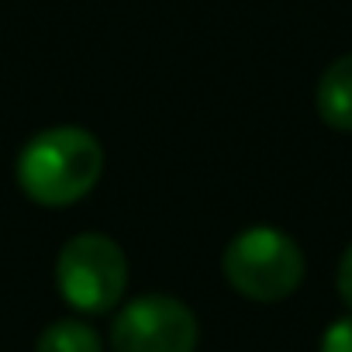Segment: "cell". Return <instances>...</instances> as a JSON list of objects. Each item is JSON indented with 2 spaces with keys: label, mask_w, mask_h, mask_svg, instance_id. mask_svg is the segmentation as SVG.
<instances>
[{
  "label": "cell",
  "mask_w": 352,
  "mask_h": 352,
  "mask_svg": "<svg viewBox=\"0 0 352 352\" xmlns=\"http://www.w3.org/2000/svg\"><path fill=\"white\" fill-rule=\"evenodd\" d=\"M18 187L42 208H69L83 201L104 176V145L94 131L56 124L28 138L14 162Z\"/></svg>",
  "instance_id": "6da1fadb"
},
{
  "label": "cell",
  "mask_w": 352,
  "mask_h": 352,
  "mask_svg": "<svg viewBox=\"0 0 352 352\" xmlns=\"http://www.w3.org/2000/svg\"><path fill=\"white\" fill-rule=\"evenodd\" d=\"M221 273L245 300L276 304L304 283L307 263L300 245L287 232L273 225H252L225 245Z\"/></svg>",
  "instance_id": "7a4b0ae2"
},
{
  "label": "cell",
  "mask_w": 352,
  "mask_h": 352,
  "mask_svg": "<svg viewBox=\"0 0 352 352\" xmlns=\"http://www.w3.org/2000/svg\"><path fill=\"white\" fill-rule=\"evenodd\" d=\"M56 290L80 314L121 307L128 290V259L111 235L80 232L56 256Z\"/></svg>",
  "instance_id": "3957f363"
},
{
  "label": "cell",
  "mask_w": 352,
  "mask_h": 352,
  "mask_svg": "<svg viewBox=\"0 0 352 352\" xmlns=\"http://www.w3.org/2000/svg\"><path fill=\"white\" fill-rule=\"evenodd\" d=\"M201 321L169 294H142L118 307L111 324L114 352H197Z\"/></svg>",
  "instance_id": "277c9868"
},
{
  "label": "cell",
  "mask_w": 352,
  "mask_h": 352,
  "mask_svg": "<svg viewBox=\"0 0 352 352\" xmlns=\"http://www.w3.org/2000/svg\"><path fill=\"white\" fill-rule=\"evenodd\" d=\"M314 107L328 128L352 135V52L338 56L321 73L314 90Z\"/></svg>",
  "instance_id": "5b68a950"
},
{
  "label": "cell",
  "mask_w": 352,
  "mask_h": 352,
  "mask_svg": "<svg viewBox=\"0 0 352 352\" xmlns=\"http://www.w3.org/2000/svg\"><path fill=\"white\" fill-rule=\"evenodd\" d=\"M35 352H104V338L80 318H63L42 328Z\"/></svg>",
  "instance_id": "8992f818"
},
{
  "label": "cell",
  "mask_w": 352,
  "mask_h": 352,
  "mask_svg": "<svg viewBox=\"0 0 352 352\" xmlns=\"http://www.w3.org/2000/svg\"><path fill=\"white\" fill-rule=\"evenodd\" d=\"M318 352H352V314L335 318L324 328V335L318 342Z\"/></svg>",
  "instance_id": "52a82bcc"
},
{
  "label": "cell",
  "mask_w": 352,
  "mask_h": 352,
  "mask_svg": "<svg viewBox=\"0 0 352 352\" xmlns=\"http://www.w3.org/2000/svg\"><path fill=\"white\" fill-rule=\"evenodd\" d=\"M335 287H338V297L345 300V307H352V245H349V249L342 252V259H338Z\"/></svg>",
  "instance_id": "ba28073f"
}]
</instances>
